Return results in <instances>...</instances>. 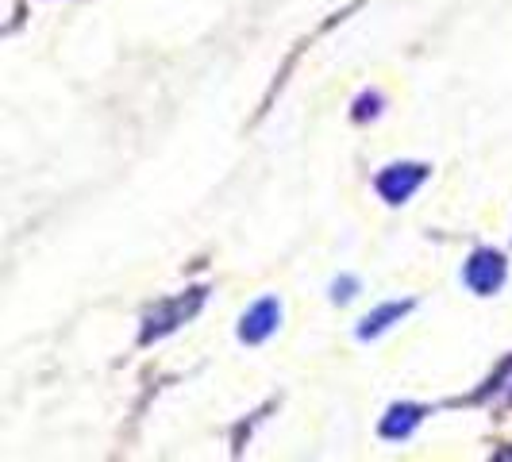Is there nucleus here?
Listing matches in <instances>:
<instances>
[{
    "instance_id": "nucleus-1",
    "label": "nucleus",
    "mask_w": 512,
    "mask_h": 462,
    "mask_svg": "<svg viewBox=\"0 0 512 462\" xmlns=\"http://www.w3.org/2000/svg\"><path fill=\"white\" fill-rule=\"evenodd\" d=\"M424 181H428V166H420V162H397V166H385L374 185H378V193H382L389 205H405Z\"/></svg>"
},
{
    "instance_id": "nucleus-2",
    "label": "nucleus",
    "mask_w": 512,
    "mask_h": 462,
    "mask_svg": "<svg viewBox=\"0 0 512 462\" xmlns=\"http://www.w3.org/2000/svg\"><path fill=\"white\" fill-rule=\"evenodd\" d=\"M462 282L470 285L478 297H493L505 285V258L497 251H474L466 270H462Z\"/></svg>"
},
{
    "instance_id": "nucleus-3",
    "label": "nucleus",
    "mask_w": 512,
    "mask_h": 462,
    "mask_svg": "<svg viewBox=\"0 0 512 462\" xmlns=\"http://www.w3.org/2000/svg\"><path fill=\"white\" fill-rule=\"evenodd\" d=\"M278 324H282V305H278V297H262L255 305L243 312V320H239V339L243 343H262V339H270V335L278 332Z\"/></svg>"
},
{
    "instance_id": "nucleus-4",
    "label": "nucleus",
    "mask_w": 512,
    "mask_h": 462,
    "mask_svg": "<svg viewBox=\"0 0 512 462\" xmlns=\"http://www.w3.org/2000/svg\"><path fill=\"white\" fill-rule=\"evenodd\" d=\"M412 308V301H389V305H382V308H374L366 320L359 324V339H374V335H382L389 324H401V316Z\"/></svg>"
},
{
    "instance_id": "nucleus-5",
    "label": "nucleus",
    "mask_w": 512,
    "mask_h": 462,
    "mask_svg": "<svg viewBox=\"0 0 512 462\" xmlns=\"http://www.w3.org/2000/svg\"><path fill=\"white\" fill-rule=\"evenodd\" d=\"M420 424V409L416 405H397V409H389L382 424V436L385 439H405Z\"/></svg>"
}]
</instances>
